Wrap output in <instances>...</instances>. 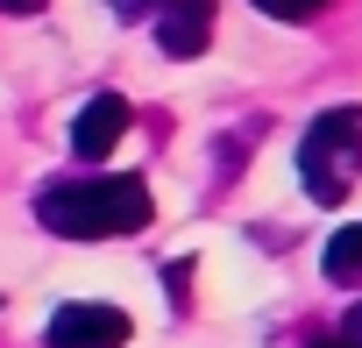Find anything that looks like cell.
<instances>
[{
	"label": "cell",
	"instance_id": "6da1fadb",
	"mask_svg": "<svg viewBox=\"0 0 362 348\" xmlns=\"http://www.w3.org/2000/svg\"><path fill=\"white\" fill-rule=\"evenodd\" d=\"M149 185L135 170H107V178H57L36 192V221L64 242H107V235H135L149 228Z\"/></svg>",
	"mask_w": 362,
	"mask_h": 348
},
{
	"label": "cell",
	"instance_id": "7a4b0ae2",
	"mask_svg": "<svg viewBox=\"0 0 362 348\" xmlns=\"http://www.w3.org/2000/svg\"><path fill=\"white\" fill-rule=\"evenodd\" d=\"M298 178L320 207H341L362 178V107H327L313 114L305 142H298Z\"/></svg>",
	"mask_w": 362,
	"mask_h": 348
},
{
	"label": "cell",
	"instance_id": "3957f363",
	"mask_svg": "<svg viewBox=\"0 0 362 348\" xmlns=\"http://www.w3.org/2000/svg\"><path fill=\"white\" fill-rule=\"evenodd\" d=\"M43 348H128V313L107 298H71L50 313Z\"/></svg>",
	"mask_w": 362,
	"mask_h": 348
},
{
	"label": "cell",
	"instance_id": "277c9868",
	"mask_svg": "<svg viewBox=\"0 0 362 348\" xmlns=\"http://www.w3.org/2000/svg\"><path fill=\"white\" fill-rule=\"evenodd\" d=\"M214 0H163L156 8V50L163 57H199L214 43Z\"/></svg>",
	"mask_w": 362,
	"mask_h": 348
},
{
	"label": "cell",
	"instance_id": "5b68a950",
	"mask_svg": "<svg viewBox=\"0 0 362 348\" xmlns=\"http://www.w3.org/2000/svg\"><path fill=\"white\" fill-rule=\"evenodd\" d=\"M128 121H135V107H128L121 93H93V100L78 107V121H71V149H78L86 163H100V156L128 135Z\"/></svg>",
	"mask_w": 362,
	"mask_h": 348
},
{
	"label": "cell",
	"instance_id": "8992f818",
	"mask_svg": "<svg viewBox=\"0 0 362 348\" xmlns=\"http://www.w3.org/2000/svg\"><path fill=\"white\" fill-rule=\"evenodd\" d=\"M320 270H327L334 284H362V221L327 242V263H320Z\"/></svg>",
	"mask_w": 362,
	"mask_h": 348
},
{
	"label": "cell",
	"instance_id": "52a82bcc",
	"mask_svg": "<svg viewBox=\"0 0 362 348\" xmlns=\"http://www.w3.org/2000/svg\"><path fill=\"white\" fill-rule=\"evenodd\" d=\"M256 8L270 15V22H305V15H320L327 0H256Z\"/></svg>",
	"mask_w": 362,
	"mask_h": 348
},
{
	"label": "cell",
	"instance_id": "ba28073f",
	"mask_svg": "<svg viewBox=\"0 0 362 348\" xmlns=\"http://www.w3.org/2000/svg\"><path fill=\"white\" fill-rule=\"evenodd\" d=\"M334 348H362V306H348V313H341V327H334Z\"/></svg>",
	"mask_w": 362,
	"mask_h": 348
},
{
	"label": "cell",
	"instance_id": "9c48e42d",
	"mask_svg": "<svg viewBox=\"0 0 362 348\" xmlns=\"http://www.w3.org/2000/svg\"><path fill=\"white\" fill-rule=\"evenodd\" d=\"M0 8H8V15H36V8H43V0H0Z\"/></svg>",
	"mask_w": 362,
	"mask_h": 348
},
{
	"label": "cell",
	"instance_id": "30bf717a",
	"mask_svg": "<svg viewBox=\"0 0 362 348\" xmlns=\"http://www.w3.org/2000/svg\"><path fill=\"white\" fill-rule=\"evenodd\" d=\"M114 8H121V15H135V8H149V0H114Z\"/></svg>",
	"mask_w": 362,
	"mask_h": 348
},
{
	"label": "cell",
	"instance_id": "8fae6325",
	"mask_svg": "<svg viewBox=\"0 0 362 348\" xmlns=\"http://www.w3.org/2000/svg\"><path fill=\"white\" fill-rule=\"evenodd\" d=\"M305 348H334V334H313V341H305Z\"/></svg>",
	"mask_w": 362,
	"mask_h": 348
}]
</instances>
